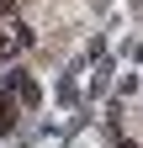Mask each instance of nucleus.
Wrapping results in <instances>:
<instances>
[{
    "label": "nucleus",
    "instance_id": "f257e3e1",
    "mask_svg": "<svg viewBox=\"0 0 143 148\" xmlns=\"http://www.w3.org/2000/svg\"><path fill=\"white\" fill-rule=\"evenodd\" d=\"M11 90H16V101H21V106H37V101H43V90L32 85L27 74H11Z\"/></svg>",
    "mask_w": 143,
    "mask_h": 148
},
{
    "label": "nucleus",
    "instance_id": "f03ea898",
    "mask_svg": "<svg viewBox=\"0 0 143 148\" xmlns=\"http://www.w3.org/2000/svg\"><path fill=\"white\" fill-rule=\"evenodd\" d=\"M21 48H32V32H27V27H16V37H6V42H0V53H6V58H11V53H21Z\"/></svg>",
    "mask_w": 143,
    "mask_h": 148
},
{
    "label": "nucleus",
    "instance_id": "7ed1b4c3",
    "mask_svg": "<svg viewBox=\"0 0 143 148\" xmlns=\"http://www.w3.org/2000/svg\"><path fill=\"white\" fill-rule=\"evenodd\" d=\"M11 127H16V111H11V101H6V106H0V132H11Z\"/></svg>",
    "mask_w": 143,
    "mask_h": 148
}]
</instances>
